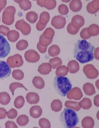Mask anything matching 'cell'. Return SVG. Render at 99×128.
Listing matches in <instances>:
<instances>
[{
  "instance_id": "74e56055",
  "label": "cell",
  "mask_w": 99,
  "mask_h": 128,
  "mask_svg": "<svg viewBox=\"0 0 99 128\" xmlns=\"http://www.w3.org/2000/svg\"><path fill=\"white\" fill-rule=\"evenodd\" d=\"M7 111L5 109L3 108H0V119H4L6 117Z\"/></svg>"
},
{
  "instance_id": "277c9868",
  "label": "cell",
  "mask_w": 99,
  "mask_h": 128,
  "mask_svg": "<svg viewBox=\"0 0 99 128\" xmlns=\"http://www.w3.org/2000/svg\"><path fill=\"white\" fill-rule=\"evenodd\" d=\"M10 46L6 38L0 35V58H3L10 52Z\"/></svg>"
},
{
  "instance_id": "8992f818",
  "label": "cell",
  "mask_w": 99,
  "mask_h": 128,
  "mask_svg": "<svg viewBox=\"0 0 99 128\" xmlns=\"http://www.w3.org/2000/svg\"><path fill=\"white\" fill-rule=\"evenodd\" d=\"M11 70L7 64L0 60V79H4L9 77Z\"/></svg>"
},
{
  "instance_id": "484cf974",
  "label": "cell",
  "mask_w": 99,
  "mask_h": 128,
  "mask_svg": "<svg viewBox=\"0 0 99 128\" xmlns=\"http://www.w3.org/2000/svg\"><path fill=\"white\" fill-rule=\"evenodd\" d=\"M44 7L49 10L55 8L57 5L56 1L55 0H44Z\"/></svg>"
},
{
  "instance_id": "ffe728a7",
  "label": "cell",
  "mask_w": 99,
  "mask_h": 128,
  "mask_svg": "<svg viewBox=\"0 0 99 128\" xmlns=\"http://www.w3.org/2000/svg\"><path fill=\"white\" fill-rule=\"evenodd\" d=\"M26 18L28 21L32 24L36 22L38 18L37 14L33 12L28 13L26 15Z\"/></svg>"
},
{
  "instance_id": "d590c367",
  "label": "cell",
  "mask_w": 99,
  "mask_h": 128,
  "mask_svg": "<svg viewBox=\"0 0 99 128\" xmlns=\"http://www.w3.org/2000/svg\"><path fill=\"white\" fill-rule=\"evenodd\" d=\"M10 29L7 26L3 25L0 26V34H3L5 36H6L7 32Z\"/></svg>"
},
{
  "instance_id": "6da1fadb",
  "label": "cell",
  "mask_w": 99,
  "mask_h": 128,
  "mask_svg": "<svg viewBox=\"0 0 99 128\" xmlns=\"http://www.w3.org/2000/svg\"><path fill=\"white\" fill-rule=\"evenodd\" d=\"M94 49L95 46L86 40H78L74 48V58L81 64L92 61L94 58Z\"/></svg>"
},
{
  "instance_id": "8d00e7d4",
  "label": "cell",
  "mask_w": 99,
  "mask_h": 128,
  "mask_svg": "<svg viewBox=\"0 0 99 128\" xmlns=\"http://www.w3.org/2000/svg\"><path fill=\"white\" fill-rule=\"evenodd\" d=\"M6 128H17L18 126L14 122L11 121H7L5 124Z\"/></svg>"
},
{
  "instance_id": "e575fe53",
  "label": "cell",
  "mask_w": 99,
  "mask_h": 128,
  "mask_svg": "<svg viewBox=\"0 0 99 128\" xmlns=\"http://www.w3.org/2000/svg\"><path fill=\"white\" fill-rule=\"evenodd\" d=\"M80 36L83 39H89L91 37L88 32V28H85L81 31L80 34Z\"/></svg>"
},
{
  "instance_id": "9c48e42d",
  "label": "cell",
  "mask_w": 99,
  "mask_h": 128,
  "mask_svg": "<svg viewBox=\"0 0 99 128\" xmlns=\"http://www.w3.org/2000/svg\"><path fill=\"white\" fill-rule=\"evenodd\" d=\"M85 20L83 17L80 15H76L73 17L71 22L73 27L76 28L80 29L84 26Z\"/></svg>"
},
{
  "instance_id": "30bf717a",
  "label": "cell",
  "mask_w": 99,
  "mask_h": 128,
  "mask_svg": "<svg viewBox=\"0 0 99 128\" xmlns=\"http://www.w3.org/2000/svg\"><path fill=\"white\" fill-rule=\"evenodd\" d=\"M99 0H94L88 4L87 10L89 13L94 14L97 13L99 10Z\"/></svg>"
},
{
  "instance_id": "1f68e13d",
  "label": "cell",
  "mask_w": 99,
  "mask_h": 128,
  "mask_svg": "<svg viewBox=\"0 0 99 128\" xmlns=\"http://www.w3.org/2000/svg\"><path fill=\"white\" fill-rule=\"evenodd\" d=\"M58 11L60 14L63 15H66L68 13L69 9L68 8L65 4H60L58 7Z\"/></svg>"
},
{
  "instance_id": "f35d334b",
  "label": "cell",
  "mask_w": 99,
  "mask_h": 128,
  "mask_svg": "<svg viewBox=\"0 0 99 128\" xmlns=\"http://www.w3.org/2000/svg\"><path fill=\"white\" fill-rule=\"evenodd\" d=\"M37 47L40 52L42 54L45 53L47 50V47H44L42 46L39 42L38 43L37 45Z\"/></svg>"
},
{
  "instance_id": "5b68a950",
  "label": "cell",
  "mask_w": 99,
  "mask_h": 128,
  "mask_svg": "<svg viewBox=\"0 0 99 128\" xmlns=\"http://www.w3.org/2000/svg\"><path fill=\"white\" fill-rule=\"evenodd\" d=\"M7 62L11 68H19L24 63L22 56L18 54L9 57L7 59Z\"/></svg>"
},
{
  "instance_id": "7c38bea8",
  "label": "cell",
  "mask_w": 99,
  "mask_h": 128,
  "mask_svg": "<svg viewBox=\"0 0 99 128\" xmlns=\"http://www.w3.org/2000/svg\"><path fill=\"white\" fill-rule=\"evenodd\" d=\"M30 113L32 118H39L42 114V110L39 106H33L30 108Z\"/></svg>"
},
{
  "instance_id": "4fadbf2b",
  "label": "cell",
  "mask_w": 99,
  "mask_h": 128,
  "mask_svg": "<svg viewBox=\"0 0 99 128\" xmlns=\"http://www.w3.org/2000/svg\"><path fill=\"white\" fill-rule=\"evenodd\" d=\"M69 8L72 11L77 12L81 10L82 3L80 0H73L69 4Z\"/></svg>"
},
{
  "instance_id": "f1b7e54d",
  "label": "cell",
  "mask_w": 99,
  "mask_h": 128,
  "mask_svg": "<svg viewBox=\"0 0 99 128\" xmlns=\"http://www.w3.org/2000/svg\"><path fill=\"white\" fill-rule=\"evenodd\" d=\"M12 76L16 80H21L24 78V74L20 70H15L12 72Z\"/></svg>"
},
{
  "instance_id": "f546056e",
  "label": "cell",
  "mask_w": 99,
  "mask_h": 128,
  "mask_svg": "<svg viewBox=\"0 0 99 128\" xmlns=\"http://www.w3.org/2000/svg\"><path fill=\"white\" fill-rule=\"evenodd\" d=\"M28 46V42L27 40H19L16 44L17 49L20 51L26 49Z\"/></svg>"
},
{
  "instance_id": "9a60e30c",
  "label": "cell",
  "mask_w": 99,
  "mask_h": 128,
  "mask_svg": "<svg viewBox=\"0 0 99 128\" xmlns=\"http://www.w3.org/2000/svg\"><path fill=\"white\" fill-rule=\"evenodd\" d=\"M68 68L70 73H75L79 70L80 66L76 60H72L69 62L68 64Z\"/></svg>"
},
{
  "instance_id": "4dcf8cb0",
  "label": "cell",
  "mask_w": 99,
  "mask_h": 128,
  "mask_svg": "<svg viewBox=\"0 0 99 128\" xmlns=\"http://www.w3.org/2000/svg\"><path fill=\"white\" fill-rule=\"evenodd\" d=\"M52 40H47L44 38L42 34L40 37L39 43L42 46L47 47L51 43Z\"/></svg>"
},
{
  "instance_id": "7a4b0ae2",
  "label": "cell",
  "mask_w": 99,
  "mask_h": 128,
  "mask_svg": "<svg viewBox=\"0 0 99 128\" xmlns=\"http://www.w3.org/2000/svg\"><path fill=\"white\" fill-rule=\"evenodd\" d=\"M59 120L62 125L65 128H75L79 121L77 114L71 109L64 108L60 116Z\"/></svg>"
},
{
  "instance_id": "d4e9b609",
  "label": "cell",
  "mask_w": 99,
  "mask_h": 128,
  "mask_svg": "<svg viewBox=\"0 0 99 128\" xmlns=\"http://www.w3.org/2000/svg\"><path fill=\"white\" fill-rule=\"evenodd\" d=\"M25 104L24 98L22 96H18L15 98L14 106L16 108L20 109L24 106Z\"/></svg>"
},
{
  "instance_id": "83f0119b",
  "label": "cell",
  "mask_w": 99,
  "mask_h": 128,
  "mask_svg": "<svg viewBox=\"0 0 99 128\" xmlns=\"http://www.w3.org/2000/svg\"><path fill=\"white\" fill-rule=\"evenodd\" d=\"M18 88H23L26 90H28L23 84L18 82H15L11 84L9 86V89L11 92L12 95H14V92L15 89Z\"/></svg>"
},
{
  "instance_id": "5bb4252c",
  "label": "cell",
  "mask_w": 99,
  "mask_h": 128,
  "mask_svg": "<svg viewBox=\"0 0 99 128\" xmlns=\"http://www.w3.org/2000/svg\"><path fill=\"white\" fill-rule=\"evenodd\" d=\"M52 68L51 66L49 63H43L39 66L38 70L41 74H47L51 71Z\"/></svg>"
},
{
  "instance_id": "44dd1931",
  "label": "cell",
  "mask_w": 99,
  "mask_h": 128,
  "mask_svg": "<svg viewBox=\"0 0 99 128\" xmlns=\"http://www.w3.org/2000/svg\"><path fill=\"white\" fill-rule=\"evenodd\" d=\"M60 52V48L57 45H52L49 48L48 54L49 55L51 56L55 57L59 55Z\"/></svg>"
},
{
  "instance_id": "2e32d148",
  "label": "cell",
  "mask_w": 99,
  "mask_h": 128,
  "mask_svg": "<svg viewBox=\"0 0 99 128\" xmlns=\"http://www.w3.org/2000/svg\"><path fill=\"white\" fill-rule=\"evenodd\" d=\"M50 18V15L48 12H43L40 15L39 21L38 22L42 25L46 26Z\"/></svg>"
},
{
  "instance_id": "52a82bcc",
  "label": "cell",
  "mask_w": 99,
  "mask_h": 128,
  "mask_svg": "<svg viewBox=\"0 0 99 128\" xmlns=\"http://www.w3.org/2000/svg\"><path fill=\"white\" fill-rule=\"evenodd\" d=\"M65 18L61 15L55 16L52 18V25L55 28L58 29H62L64 27L66 24Z\"/></svg>"
},
{
  "instance_id": "e0dca14e",
  "label": "cell",
  "mask_w": 99,
  "mask_h": 128,
  "mask_svg": "<svg viewBox=\"0 0 99 128\" xmlns=\"http://www.w3.org/2000/svg\"><path fill=\"white\" fill-rule=\"evenodd\" d=\"M32 83L35 88L41 89L44 88L45 82L42 78L40 77H35L32 80Z\"/></svg>"
},
{
  "instance_id": "ab89813d",
  "label": "cell",
  "mask_w": 99,
  "mask_h": 128,
  "mask_svg": "<svg viewBox=\"0 0 99 128\" xmlns=\"http://www.w3.org/2000/svg\"><path fill=\"white\" fill-rule=\"evenodd\" d=\"M44 0H37V3L38 5L42 7H44Z\"/></svg>"
},
{
  "instance_id": "603a6c76",
  "label": "cell",
  "mask_w": 99,
  "mask_h": 128,
  "mask_svg": "<svg viewBox=\"0 0 99 128\" xmlns=\"http://www.w3.org/2000/svg\"><path fill=\"white\" fill-rule=\"evenodd\" d=\"M88 32L91 36H95L99 34V26L97 24H93L88 28Z\"/></svg>"
},
{
  "instance_id": "d6a6232c",
  "label": "cell",
  "mask_w": 99,
  "mask_h": 128,
  "mask_svg": "<svg viewBox=\"0 0 99 128\" xmlns=\"http://www.w3.org/2000/svg\"><path fill=\"white\" fill-rule=\"evenodd\" d=\"M7 114L8 118L9 119H14L17 116V112L14 109L12 108L7 112Z\"/></svg>"
},
{
  "instance_id": "cb8c5ba5",
  "label": "cell",
  "mask_w": 99,
  "mask_h": 128,
  "mask_svg": "<svg viewBox=\"0 0 99 128\" xmlns=\"http://www.w3.org/2000/svg\"><path fill=\"white\" fill-rule=\"evenodd\" d=\"M49 63L53 69H55L62 64V60L58 57H55L50 59Z\"/></svg>"
},
{
  "instance_id": "4316f807",
  "label": "cell",
  "mask_w": 99,
  "mask_h": 128,
  "mask_svg": "<svg viewBox=\"0 0 99 128\" xmlns=\"http://www.w3.org/2000/svg\"><path fill=\"white\" fill-rule=\"evenodd\" d=\"M55 34V32L51 28H49L46 29L43 35L45 38L49 40L53 39Z\"/></svg>"
},
{
  "instance_id": "7402d4cb",
  "label": "cell",
  "mask_w": 99,
  "mask_h": 128,
  "mask_svg": "<svg viewBox=\"0 0 99 128\" xmlns=\"http://www.w3.org/2000/svg\"><path fill=\"white\" fill-rule=\"evenodd\" d=\"M28 116L25 115H21L17 118L16 122L20 126H24L27 125L29 122Z\"/></svg>"
},
{
  "instance_id": "8fae6325",
  "label": "cell",
  "mask_w": 99,
  "mask_h": 128,
  "mask_svg": "<svg viewBox=\"0 0 99 128\" xmlns=\"http://www.w3.org/2000/svg\"><path fill=\"white\" fill-rule=\"evenodd\" d=\"M27 102L31 104H38L39 101V97L38 94L30 92L26 96Z\"/></svg>"
},
{
  "instance_id": "ba28073f",
  "label": "cell",
  "mask_w": 99,
  "mask_h": 128,
  "mask_svg": "<svg viewBox=\"0 0 99 128\" xmlns=\"http://www.w3.org/2000/svg\"><path fill=\"white\" fill-rule=\"evenodd\" d=\"M24 57L27 61L32 63L37 62L40 58L39 54L33 50H30L26 52Z\"/></svg>"
},
{
  "instance_id": "3957f363",
  "label": "cell",
  "mask_w": 99,
  "mask_h": 128,
  "mask_svg": "<svg viewBox=\"0 0 99 128\" xmlns=\"http://www.w3.org/2000/svg\"><path fill=\"white\" fill-rule=\"evenodd\" d=\"M53 86L57 93L63 97L66 96L72 87L70 80L63 76L55 77L53 81Z\"/></svg>"
},
{
  "instance_id": "60d3db41",
  "label": "cell",
  "mask_w": 99,
  "mask_h": 128,
  "mask_svg": "<svg viewBox=\"0 0 99 128\" xmlns=\"http://www.w3.org/2000/svg\"><path fill=\"white\" fill-rule=\"evenodd\" d=\"M64 1L65 2H66H66H69L70 1V0H69V1L65 0V1Z\"/></svg>"
},
{
  "instance_id": "d6986e66",
  "label": "cell",
  "mask_w": 99,
  "mask_h": 128,
  "mask_svg": "<svg viewBox=\"0 0 99 128\" xmlns=\"http://www.w3.org/2000/svg\"><path fill=\"white\" fill-rule=\"evenodd\" d=\"M7 37L9 41L14 42L19 38V32L16 30H11L8 33Z\"/></svg>"
},
{
  "instance_id": "836d02e7",
  "label": "cell",
  "mask_w": 99,
  "mask_h": 128,
  "mask_svg": "<svg viewBox=\"0 0 99 128\" xmlns=\"http://www.w3.org/2000/svg\"><path fill=\"white\" fill-rule=\"evenodd\" d=\"M80 29L76 28L73 27L71 23L68 25L67 30L68 32L72 35H75L78 33Z\"/></svg>"
},
{
  "instance_id": "ac0fdd59",
  "label": "cell",
  "mask_w": 99,
  "mask_h": 128,
  "mask_svg": "<svg viewBox=\"0 0 99 128\" xmlns=\"http://www.w3.org/2000/svg\"><path fill=\"white\" fill-rule=\"evenodd\" d=\"M10 98L8 93L6 92L0 93V104L3 105H7L10 103Z\"/></svg>"
}]
</instances>
